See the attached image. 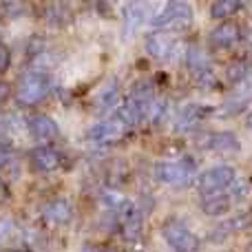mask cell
I'll list each match as a JSON object with an SVG mask.
<instances>
[{"mask_svg": "<svg viewBox=\"0 0 252 252\" xmlns=\"http://www.w3.org/2000/svg\"><path fill=\"white\" fill-rule=\"evenodd\" d=\"M192 7L188 2H168L151 16V25L159 29L161 33H173V31H186L192 25Z\"/></svg>", "mask_w": 252, "mask_h": 252, "instance_id": "1", "label": "cell"}, {"mask_svg": "<svg viewBox=\"0 0 252 252\" xmlns=\"http://www.w3.org/2000/svg\"><path fill=\"white\" fill-rule=\"evenodd\" d=\"M197 166L195 161H190V157L179 161H159L155 166V177L157 182L166 184L173 188H186L192 182H197Z\"/></svg>", "mask_w": 252, "mask_h": 252, "instance_id": "2", "label": "cell"}, {"mask_svg": "<svg viewBox=\"0 0 252 252\" xmlns=\"http://www.w3.org/2000/svg\"><path fill=\"white\" fill-rule=\"evenodd\" d=\"M51 91V78L42 71H29L20 78L16 87V100L25 106H33L42 102Z\"/></svg>", "mask_w": 252, "mask_h": 252, "instance_id": "3", "label": "cell"}, {"mask_svg": "<svg viewBox=\"0 0 252 252\" xmlns=\"http://www.w3.org/2000/svg\"><path fill=\"white\" fill-rule=\"evenodd\" d=\"M237 177L239 175L232 166H213V168L204 170L201 175H197V188H199L201 197L217 195V192H226Z\"/></svg>", "mask_w": 252, "mask_h": 252, "instance_id": "4", "label": "cell"}, {"mask_svg": "<svg viewBox=\"0 0 252 252\" xmlns=\"http://www.w3.org/2000/svg\"><path fill=\"white\" fill-rule=\"evenodd\" d=\"M161 237L175 252H197L199 250V237L177 219H168L161 226Z\"/></svg>", "mask_w": 252, "mask_h": 252, "instance_id": "5", "label": "cell"}, {"mask_svg": "<svg viewBox=\"0 0 252 252\" xmlns=\"http://www.w3.org/2000/svg\"><path fill=\"white\" fill-rule=\"evenodd\" d=\"M124 126L118 118L115 120H102V122L93 124L91 128L87 130V139L91 144H97V146H104V144H115L124 137Z\"/></svg>", "mask_w": 252, "mask_h": 252, "instance_id": "6", "label": "cell"}, {"mask_svg": "<svg viewBox=\"0 0 252 252\" xmlns=\"http://www.w3.org/2000/svg\"><path fill=\"white\" fill-rule=\"evenodd\" d=\"M144 47H146L148 56L159 60V62L173 60V56L177 53V42H175V38L168 33H161V31H155V33L146 35Z\"/></svg>", "mask_w": 252, "mask_h": 252, "instance_id": "7", "label": "cell"}, {"mask_svg": "<svg viewBox=\"0 0 252 252\" xmlns=\"http://www.w3.org/2000/svg\"><path fill=\"white\" fill-rule=\"evenodd\" d=\"M241 33H244V29H241L239 22L223 20L210 31V42L217 49H230L241 42Z\"/></svg>", "mask_w": 252, "mask_h": 252, "instance_id": "8", "label": "cell"}, {"mask_svg": "<svg viewBox=\"0 0 252 252\" xmlns=\"http://www.w3.org/2000/svg\"><path fill=\"white\" fill-rule=\"evenodd\" d=\"M29 161H31V166H33V170H38V173H53V170L60 168L62 155L53 146L44 144V146H38L31 151Z\"/></svg>", "mask_w": 252, "mask_h": 252, "instance_id": "9", "label": "cell"}, {"mask_svg": "<svg viewBox=\"0 0 252 252\" xmlns=\"http://www.w3.org/2000/svg\"><path fill=\"white\" fill-rule=\"evenodd\" d=\"M27 126H29L31 137L38 139V142H51V139H56L58 133H60L56 120H53L51 115H44V113L31 115L29 122H27Z\"/></svg>", "mask_w": 252, "mask_h": 252, "instance_id": "10", "label": "cell"}, {"mask_svg": "<svg viewBox=\"0 0 252 252\" xmlns=\"http://www.w3.org/2000/svg\"><path fill=\"white\" fill-rule=\"evenodd\" d=\"M42 219L51 226H64L73 219V206L66 199L58 197V199H51L47 206L42 208Z\"/></svg>", "mask_w": 252, "mask_h": 252, "instance_id": "11", "label": "cell"}, {"mask_svg": "<svg viewBox=\"0 0 252 252\" xmlns=\"http://www.w3.org/2000/svg\"><path fill=\"white\" fill-rule=\"evenodd\" d=\"M248 215L246 213H237L235 217L226 219V221L221 223V226L213 228V232H210V241H215V244H219V241H226L228 237L232 235H239L241 230H246L248 228Z\"/></svg>", "mask_w": 252, "mask_h": 252, "instance_id": "12", "label": "cell"}, {"mask_svg": "<svg viewBox=\"0 0 252 252\" xmlns=\"http://www.w3.org/2000/svg\"><path fill=\"white\" fill-rule=\"evenodd\" d=\"M208 113H210V109H208V106H204V104H188V106H184L182 113H179V118H177V130H184V133L195 130L197 126L201 124V120H204Z\"/></svg>", "mask_w": 252, "mask_h": 252, "instance_id": "13", "label": "cell"}, {"mask_svg": "<svg viewBox=\"0 0 252 252\" xmlns=\"http://www.w3.org/2000/svg\"><path fill=\"white\" fill-rule=\"evenodd\" d=\"M151 16L146 4H139V2H133V4H126L124 7V18H122V29L126 35L135 33L139 27L146 22V18Z\"/></svg>", "mask_w": 252, "mask_h": 252, "instance_id": "14", "label": "cell"}, {"mask_svg": "<svg viewBox=\"0 0 252 252\" xmlns=\"http://www.w3.org/2000/svg\"><path fill=\"white\" fill-rule=\"evenodd\" d=\"M184 60H186V66L190 69V73H195L197 78L213 71V60H210L208 53L201 51L199 47H188Z\"/></svg>", "mask_w": 252, "mask_h": 252, "instance_id": "15", "label": "cell"}, {"mask_svg": "<svg viewBox=\"0 0 252 252\" xmlns=\"http://www.w3.org/2000/svg\"><path fill=\"white\" fill-rule=\"evenodd\" d=\"M206 146L215 153H237L239 151V137L230 130H219V133L208 135Z\"/></svg>", "mask_w": 252, "mask_h": 252, "instance_id": "16", "label": "cell"}, {"mask_svg": "<svg viewBox=\"0 0 252 252\" xmlns=\"http://www.w3.org/2000/svg\"><path fill=\"white\" fill-rule=\"evenodd\" d=\"M232 208V201L226 192H217V195H206L201 197V210L208 217H221Z\"/></svg>", "mask_w": 252, "mask_h": 252, "instance_id": "17", "label": "cell"}, {"mask_svg": "<svg viewBox=\"0 0 252 252\" xmlns=\"http://www.w3.org/2000/svg\"><path fill=\"white\" fill-rule=\"evenodd\" d=\"M120 106V84L118 80H109L97 93V109L102 113H111Z\"/></svg>", "mask_w": 252, "mask_h": 252, "instance_id": "18", "label": "cell"}, {"mask_svg": "<svg viewBox=\"0 0 252 252\" xmlns=\"http://www.w3.org/2000/svg\"><path fill=\"white\" fill-rule=\"evenodd\" d=\"M122 230H124V237L130 241H135L142 235V213L133 204L126 208V213L122 217Z\"/></svg>", "mask_w": 252, "mask_h": 252, "instance_id": "19", "label": "cell"}, {"mask_svg": "<svg viewBox=\"0 0 252 252\" xmlns=\"http://www.w3.org/2000/svg\"><path fill=\"white\" fill-rule=\"evenodd\" d=\"M128 100H133L135 104L148 109V104L155 100V87H153V82H148V80L135 82L133 89H130V93H128Z\"/></svg>", "mask_w": 252, "mask_h": 252, "instance_id": "20", "label": "cell"}, {"mask_svg": "<svg viewBox=\"0 0 252 252\" xmlns=\"http://www.w3.org/2000/svg\"><path fill=\"white\" fill-rule=\"evenodd\" d=\"M168 113H170L168 100H166V97H155V100L148 104V109H146V122L159 126V124H164L166 120H168Z\"/></svg>", "mask_w": 252, "mask_h": 252, "instance_id": "21", "label": "cell"}, {"mask_svg": "<svg viewBox=\"0 0 252 252\" xmlns=\"http://www.w3.org/2000/svg\"><path fill=\"white\" fill-rule=\"evenodd\" d=\"M244 7V4L239 2V0H217V2L210 4V18H215V20H228V18H232L239 9Z\"/></svg>", "mask_w": 252, "mask_h": 252, "instance_id": "22", "label": "cell"}, {"mask_svg": "<svg viewBox=\"0 0 252 252\" xmlns=\"http://www.w3.org/2000/svg\"><path fill=\"white\" fill-rule=\"evenodd\" d=\"M102 201H104V206L109 210H120L122 206H126V197L122 195L120 190H115V188H106V190H102Z\"/></svg>", "mask_w": 252, "mask_h": 252, "instance_id": "23", "label": "cell"}, {"mask_svg": "<svg viewBox=\"0 0 252 252\" xmlns=\"http://www.w3.org/2000/svg\"><path fill=\"white\" fill-rule=\"evenodd\" d=\"M248 104V97H232V100H226L223 102V106H221V113H228V115H235V113H239V111H244V106Z\"/></svg>", "mask_w": 252, "mask_h": 252, "instance_id": "24", "label": "cell"}, {"mask_svg": "<svg viewBox=\"0 0 252 252\" xmlns=\"http://www.w3.org/2000/svg\"><path fill=\"white\" fill-rule=\"evenodd\" d=\"M246 73H248V64H246V62H235V64L228 66V78H230L232 82H239V80H244Z\"/></svg>", "mask_w": 252, "mask_h": 252, "instance_id": "25", "label": "cell"}, {"mask_svg": "<svg viewBox=\"0 0 252 252\" xmlns=\"http://www.w3.org/2000/svg\"><path fill=\"white\" fill-rule=\"evenodd\" d=\"M11 232H13V219L11 217H0V244H4Z\"/></svg>", "mask_w": 252, "mask_h": 252, "instance_id": "26", "label": "cell"}, {"mask_svg": "<svg viewBox=\"0 0 252 252\" xmlns=\"http://www.w3.org/2000/svg\"><path fill=\"white\" fill-rule=\"evenodd\" d=\"M9 62H11V51H9L4 44H0V73L9 66Z\"/></svg>", "mask_w": 252, "mask_h": 252, "instance_id": "27", "label": "cell"}, {"mask_svg": "<svg viewBox=\"0 0 252 252\" xmlns=\"http://www.w3.org/2000/svg\"><path fill=\"white\" fill-rule=\"evenodd\" d=\"M9 157H11V151H9L7 144L0 142V166H4L9 161Z\"/></svg>", "mask_w": 252, "mask_h": 252, "instance_id": "28", "label": "cell"}, {"mask_svg": "<svg viewBox=\"0 0 252 252\" xmlns=\"http://www.w3.org/2000/svg\"><path fill=\"white\" fill-rule=\"evenodd\" d=\"M7 199H9V186L4 184V179L0 177V204H2V201H7Z\"/></svg>", "mask_w": 252, "mask_h": 252, "instance_id": "29", "label": "cell"}, {"mask_svg": "<svg viewBox=\"0 0 252 252\" xmlns=\"http://www.w3.org/2000/svg\"><path fill=\"white\" fill-rule=\"evenodd\" d=\"M9 91H11V87H9L7 82H2V80H0V102H4L9 97Z\"/></svg>", "mask_w": 252, "mask_h": 252, "instance_id": "30", "label": "cell"}, {"mask_svg": "<svg viewBox=\"0 0 252 252\" xmlns=\"http://www.w3.org/2000/svg\"><path fill=\"white\" fill-rule=\"evenodd\" d=\"M80 252H100V248H97V246H84Z\"/></svg>", "mask_w": 252, "mask_h": 252, "instance_id": "31", "label": "cell"}, {"mask_svg": "<svg viewBox=\"0 0 252 252\" xmlns=\"http://www.w3.org/2000/svg\"><path fill=\"white\" fill-rule=\"evenodd\" d=\"M100 252H120L118 248H104V250H100Z\"/></svg>", "mask_w": 252, "mask_h": 252, "instance_id": "32", "label": "cell"}, {"mask_svg": "<svg viewBox=\"0 0 252 252\" xmlns=\"http://www.w3.org/2000/svg\"><path fill=\"white\" fill-rule=\"evenodd\" d=\"M4 252H20V250H4Z\"/></svg>", "mask_w": 252, "mask_h": 252, "instance_id": "33", "label": "cell"}, {"mask_svg": "<svg viewBox=\"0 0 252 252\" xmlns=\"http://www.w3.org/2000/svg\"><path fill=\"white\" fill-rule=\"evenodd\" d=\"M0 40H2V35H0ZM0 44H2V42H0Z\"/></svg>", "mask_w": 252, "mask_h": 252, "instance_id": "34", "label": "cell"}]
</instances>
